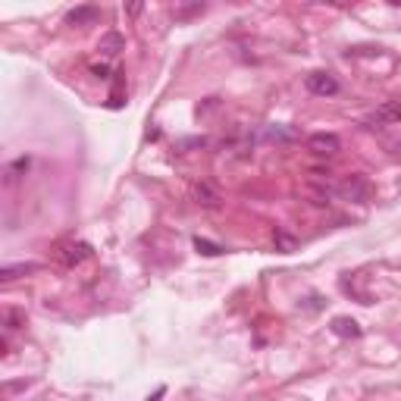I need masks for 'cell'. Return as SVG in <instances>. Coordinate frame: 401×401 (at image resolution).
<instances>
[{
    "label": "cell",
    "mask_w": 401,
    "mask_h": 401,
    "mask_svg": "<svg viewBox=\"0 0 401 401\" xmlns=\"http://www.w3.org/2000/svg\"><path fill=\"white\" fill-rule=\"evenodd\" d=\"M88 257H91V244H85V242H69V244H60L57 248V260L63 263V267H79Z\"/></svg>",
    "instance_id": "cell-3"
},
{
    "label": "cell",
    "mask_w": 401,
    "mask_h": 401,
    "mask_svg": "<svg viewBox=\"0 0 401 401\" xmlns=\"http://www.w3.org/2000/svg\"><path fill=\"white\" fill-rule=\"evenodd\" d=\"M195 201H197L201 207H220V195H217V191H213L207 182H197V185H195Z\"/></svg>",
    "instance_id": "cell-9"
},
{
    "label": "cell",
    "mask_w": 401,
    "mask_h": 401,
    "mask_svg": "<svg viewBox=\"0 0 401 401\" xmlns=\"http://www.w3.org/2000/svg\"><path fill=\"white\" fill-rule=\"evenodd\" d=\"M91 73L98 75V79H107V66H104V63H100V66L94 63V66H91Z\"/></svg>",
    "instance_id": "cell-17"
},
{
    "label": "cell",
    "mask_w": 401,
    "mask_h": 401,
    "mask_svg": "<svg viewBox=\"0 0 401 401\" xmlns=\"http://www.w3.org/2000/svg\"><path fill=\"white\" fill-rule=\"evenodd\" d=\"M267 139H276V141H292L295 132H285V129H267Z\"/></svg>",
    "instance_id": "cell-15"
},
{
    "label": "cell",
    "mask_w": 401,
    "mask_h": 401,
    "mask_svg": "<svg viewBox=\"0 0 401 401\" xmlns=\"http://www.w3.org/2000/svg\"><path fill=\"white\" fill-rule=\"evenodd\" d=\"M41 263H10V267H3L0 270V283H13V279L26 276V273H38Z\"/></svg>",
    "instance_id": "cell-6"
},
{
    "label": "cell",
    "mask_w": 401,
    "mask_h": 401,
    "mask_svg": "<svg viewBox=\"0 0 401 401\" xmlns=\"http://www.w3.org/2000/svg\"><path fill=\"white\" fill-rule=\"evenodd\" d=\"M98 51L104 53V57H116V53L123 51V35H119V32H107L104 38H100Z\"/></svg>",
    "instance_id": "cell-10"
},
{
    "label": "cell",
    "mask_w": 401,
    "mask_h": 401,
    "mask_svg": "<svg viewBox=\"0 0 401 401\" xmlns=\"http://www.w3.org/2000/svg\"><path fill=\"white\" fill-rule=\"evenodd\" d=\"M308 151H314L317 157H336L342 151V139L332 132H314L308 139Z\"/></svg>",
    "instance_id": "cell-2"
},
{
    "label": "cell",
    "mask_w": 401,
    "mask_h": 401,
    "mask_svg": "<svg viewBox=\"0 0 401 401\" xmlns=\"http://www.w3.org/2000/svg\"><path fill=\"white\" fill-rule=\"evenodd\" d=\"M308 91L310 94H320V98H332V94L339 91V82L332 79L329 73H323V69H320V73H310L308 75Z\"/></svg>",
    "instance_id": "cell-4"
},
{
    "label": "cell",
    "mask_w": 401,
    "mask_h": 401,
    "mask_svg": "<svg viewBox=\"0 0 401 401\" xmlns=\"http://www.w3.org/2000/svg\"><path fill=\"white\" fill-rule=\"evenodd\" d=\"M373 123H401V100H386L376 107Z\"/></svg>",
    "instance_id": "cell-5"
},
{
    "label": "cell",
    "mask_w": 401,
    "mask_h": 401,
    "mask_svg": "<svg viewBox=\"0 0 401 401\" xmlns=\"http://www.w3.org/2000/svg\"><path fill=\"white\" fill-rule=\"evenodd\" d=\"M336 195L342 201H355V204H364L370 197V182L364 176H345L342 182L336 185Z\"/></svg>",
    "instance_id": "cell-1"
},
{
    "label": "cell",
    "mask_w": 401,
    "mask_h": 401,
    "mask_svg": "<svg viewBox=\"0 0 401 401\" xmlns=\"http://www.w3.org/2000/svg\"><path fill=\"white\" fill-rule=\"evenodd\" d=\"M195 248H197V254H207V257L223 254V248H220V244H213V242H207V238H195Z\"/></svg>",
    "instance_id": "cell-12"
},
{
    "label": "cell",
    "mask_w": 401,
    "mask_h": 401,
    "mask_svg": "<svg viewBox=\"0 0 401 401\" xmlns=\"http://www.w3.org/2000/svg\"><path fill=\"white\" fill-rule=\"evenodd\" d=\"M273 242H276V248H279V251H285V254H292V251L298 248V242H295V238H292V235H285L283 229H276V232H273Z\"/></svg>",
    "instance_id": "cell-11"
},
{
    "label": "cell",
    "mask_w": 401,
    "mask_h": 401,
    "mask_svg": "<svg viewBox=\"0 0 401 401\" xmlns=\"http://www.w3.org/2000/svg\"><path fill=\"white\" fill-rule=\"evenodd\" d=\"M3 323H7V329H19V326H26V314H22V310H7Z\"/></svg>",
    "instance_id": "cell-13"
},
{
    "label": "cell",
    "mask_w": 401,
    "mask_h": 401,
    "mask_svg": "<svg viewBox=\"0 0 401 401\" xmlns=\"http://www.w3.org/2000/svg\"><path fill=\"white\" fill-rule=\"evenodd\" d=\"M195 13H204V7H201V3H195V7L176 10V19H188V16H195Z\"/></svg>",
    "instance_id": "cell-16"
},
{
    "label": "cell",
    "mask_w": 401,
    "mask_h": 401,
    "mask_svg": "<svg viewBox=\"0 0 401 401\" xmlns=\"http://www.w3.org/2000/svg\"><path fill=\"white\" fill-rule=\"evenodd\" d=\"M332 332H336L339 339H357L361 336V326H357V320H351V317H336V320H332Z\"/></svg>",
    "instance_id": "cell-7"
},
{
    "label": "cell",
    "mask_w": 401,
    "mask_h": 401,
    "mask_svg": "<svg viewBox=\"0 0 401 401\" xmlns=\"http://www.w3.org/2000/svg\"><path fill=\"white\" fill-rule=\"evenodd\" d=\"M125 13H129V16H139V13H141V3H129V7H125Z\"/></svg>",
    "instance_id": "cell-18"
},
{
    "label": "cell",
    "mask_w": 401,
    "mask_h": 401,
    "mask_svg": "<svg viewBox=\"0 0 401 401\" xmlns=\"http://www.w3.org/2000/svg\"><path fill=\"white\" fill-rule=\"evenodd\" d=\"M28 163H32L28 157H19V160H16V163L7 170V182H16V179H19V172H26V170H28Z\"/></svg>",
    "instance_id": "cell-14"
},
{
    "label": "cell",
    "mask_w": 401,
    "mask_h": 401,
    "mask_svg": "<svg viewBox=\"0 0 401 401\" xmlns=\"http://www.w3.org/2000/svg\"><path fill=\"white\" fill-rule=\"evenodd\" d=\"M94 19H100L98 7H75V10H69V16H66L69 26H88V22H94Z\"/></svg>",
    "instance_id": "cell-8"
},
{
    "label": "cell",
    "mask_w": 401,
    "mask_h": 401,
    "mask_svg": "<svg viewBox=\"0 0 401 401\" xmlns=\"http://www.w3.org/2000/svg\"><path fill=\"white\" fill-rule=\"evenodd\" d=\"M163 392H166V389H163V386H160V389H157V392H154V395H151V398H148V401H160V398H163Z\"/></svg>",
    "instance_id": "cell-19"
}]
</instances>
